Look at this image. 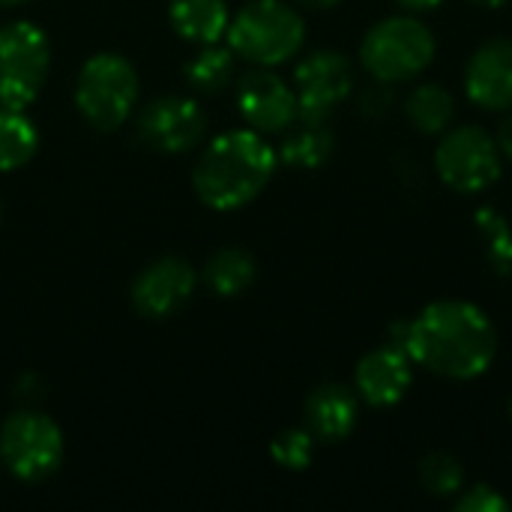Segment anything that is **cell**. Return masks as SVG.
I'll return each mask as SVG.
<instances>
[{
	"mask_svg": "<svg viewBox=\"0 0 512 512\" xmlns=\"http://www.w3.org/2000/svg\"><path fill=\"white\" fill-rule=\"evenodd\" d=\"M507 510H510V501H507L498 489H492V486H486V483L471 486V489H462V492H459V501H456V512H507Z\"/></svg>",
	"mask_w": 512,
	"mask_h": 512,
	"instance_id": "cell-25",
	"label": "cell"
},
{
	"mask_svg": "<svg viewBox=\"0 0 512 512\" xmlns=\"http://www.w3.org/2000/svg\"><path fill=\"white\" fill-rule=\"evenodd\" d=\"M48 39L30 21L0 27V108L24 111L42 90L48 72Z\"/></svg>",
	"mask_w": 512,
	"mask_h": 512,
	"instance_id": "cell-7",
	"label": "cell"
},
{
	"mask_svg": "<svg viewBox=\"0 0 512 512\" xmlns=\"http://www.w3.org/2000/svg\"><path fill=\"white\" fill-rule=\"evenodd\" d=\"M390 87H393V84H384V81H375V78H372V84L360 93V111H363L366 117H384V114L390 111V105H393Z\"/></svg>",
	"mask_w": 512,
	"mask_h": 512,
	"instance_id": "cell-26",
	"label": "cell"
},
{
	"mask_svg": "<svg viewBox=\"0 0 512 512\" xmlns=\"http://www.w3.org/2000/svg\"><path fill=\"white\" fill-rule=\"evenodd\" d=\"M357 393L342 384H321L306 399V429L315 435V441H345L357 426Z\"/></svg>",
	"mask_w": 512,
	"mask_h": 512,
	"instance_id": "cell-15",
	"label": "cell"
},
{
	"mask_svg": "<svg viewBox=\"0 0 512 512\" xmlns=\"http://www.w3.org/2000/svg\"><path fill=\"white\" fill-rule=\"evenodd\" d=\"M435 33L420 15H390L372 24L360 42V66L384 84H402L423 75L435 60Z\"/></svg>",
	"mask_w": 512,
	"mask_h": 512,
	"instance_id": "cell-3",
	"label": "cell"
},
{
	"mask_svg": "<svg viewBox=\"0 0 512 512\" xmlns=\"http://www.w3.org/2000/svg\"><path fill=\"white\" fill-rule=\"evenodd\" d=\"M414 384V360L402 345L384 342L354 369V393L372 408H393Z\"/></svg>",
	"mask_w": 512,
	"mask_h": 512,
	"instance_id": "cell-11",
	"label": "cell"
},
{
	"mask_svg": "<svg viewBox=\"0 0 512 512\" xmlns=\"http://www.w3.org/2000/svg\"><path fill=\"white\" fill-rule=\"evenodd\" d=\"M225 36L234 54L270 69L303 48L306 21L285 0H252L228 24Z\"/></svg>",
	"mask_w": 512,
	"mask_h": 512,
	"instance_id": "cell-4",
	"label": "cell"
},
{
	"mask_svg": "<svg viewBox=\"0 0 512 512\" xmlns=\"http://www.w3.org/2000/svg\"><path fill=\"white\" fill-rule=\"evenodd\" d=\"M204 129H207L204 111L183 96L153 99L138 120V135L144 138V144H150L159 153H183L195 147Z\"/></svg>",
	"mask_w": 512,
	"mask_h": 512,
	"instance_id": "cell-10",
	"label": "cell"
},
{
	"mask_svg": "<svg viewBox=\"0 0 512 512\" xmlns=\"http://www.w3.org/2000/svg\"><path fill=\"white\" fill-rule=\"evenodd\" d=\"M240 114L255 132H285L291 123H297V93L288 81H282L276 72L261 66L258 72H249L237 87Z\"/></svg>",
	"mask_w": 512,
	"mask_h": 512,
	"instance_id": "cell-12",
	"label": "cell"
},
{
	"mask_svg": "<svg viewBox=\"0 0 512 512\" xmlns=\"http://www.w3.org/2000/svg\"><path fill=\"white\" fill-rule=\"evenodd\" d=\"M0 456L21 480H45L63 462V435L45 414H15L0 429Z\"/></svg>",
	"mask_w": 512,
	"mask_h": 512,
	"instance_id": "cell-8",
	"label": "cell"
},
{
	"mask_svg": "<svg viewBox=\"0 0 512 512\" xmlns=\"http://www.w3.org/2000/svg\"><path fill=\"white\" fill-rule=\"evenodd\" d=\"M312 453H315V435L309 429H285L270 444V456L276 459V465H282L288 471L309 468Z\"/></svg>",
	"mask_w": 512,
	"mask_h": 512,
	"instance_id": "cell-24",
	"label": "cell"
},
{
	"mask_svg": "<svg viewBox=\"0 0 512 512\" xmlns=\"http://www.w3.org/2000/svg\"><path fill=\"white\" fill-rule=\"evenodd\" d=\"M405 117L420 135H441L456 117V99L447 87L435 81L417 84L405 99Z\"/></svg>",
	"mask_w": 512,
	"mask_h": 512,
	"instance_id": "cell-18",
	"label": "cell"
},
{
	"mask_svg": "<svg viewBox=\"0 0 512 512\" xmlns=\"http://www.w3.org/2000/svg\"><path fill=\"white\" fill-rule=\"evenodd\" d=\"M138 75L120 54H96L81 66L75 102L84 120L102 132L117 129L135 108Z\"/></svg>",
	"mask_w": 512,
	"mask_h": 512,
	"instance_id": "cell-6",
	"label": "cell"
},
{
	"mask_svg": "<svg viewBox=\"0 0 512 512\" xmlns=\"http://www.w3.org/2000/svg\"><path fill=\"white\" fill-rule=\"evenodd\" d=\"M195 288V273L180 258H162L138 273L132 285V306L147 318L174 315Z\"/></svg>",
	"mask_w": 512,
	"mask_h": 512,
	"instance_id": "cell-14",
	"label": "cell"
},
{
	"mask_svg": "<svg viewBox=\"0 0 512 512\" xmlns=\"http://www.w3.org/2000/svg\"><path fill=\"white\" fill-rule=\"evenodd\" d=\"M438 138L441 141L435 147V171L444 186L459 195H480L501 180L504 153L489 129L465 123L450 126Z\"/></svg>",
	"mask_w": 512,
	"mask_h": 512,
	"instance_id": "cell-5",
	"label": "cell"
},
{
	"mask_svg": "<svg viewBox=\"0 0 512 512\" xmlns=\"http://www.w3.org/2000/svg\"><path fill=\"white\" fill-rule=\"evenodd\" d=\"M204 279H207V285L216 294L234 297V294H240V291H246L252 285V279H255V261H252V255L246 249H237V246L222 249V252H216L207 261Z\"/></svg>",
	"mask_w": 512,
	"mask_h": 512,
	"instance_id": "cell-19",
	"label": "cell"
},
{
	"mask_svg": "<svg viewBox=\"0 0 512 512\" xmlns=\"http://www.w3.org/2000/svg\"><path fill=\"white\" fill-rule=\"evenodd\" d=\"M39 147L36 126L24 117V111L0 108V171H15L33 159Z\"/></svg>",
	"mask_w": 512,
	"mask_h": 512,
	"instance_id": "cell-20",
	"label": "cell"
},
{
	"mask_svg": "<svg viewBox=\"0 0 512 512\" xmlns=\"http://www.w3.org/2000/svg\"><path fill=\"white\" fill-rule=\"evenodd\" d=\"M396 6H402L405 12H414V15H420V12H432V9H438L441 6V0H393Z\"/></svg>",
	"mask_w": 512,
	"mask_h": 512,
	"instance_id": "cell-28",
	"label": "cell"
},
{
	"mask_svg": "<svg viewBox=\"0 0 512 512\" xmlns=\"http://www.w3.org/2000/svg\"><path fill=\"white\" fill-rule=\"evenodd\" d=\"M510 417H512V399H510Z\"/></svg>",
	"mask_w": 512,
	"mask_h": 512,
	"instance_id": "cell-31",
	"label": "cell"
},
{
	"mask_svg": "<svg viewBox=\"0 0 512 512\" xmlns=\"http://www.w3.org/2000/svg\"><path fill=\"white\" fill-rule=\"evenodd\" d=\"M465 93L468 99L495 114L512 108V39L483 42L465 66Z\"/></svg>",
	"mask_w": 512,
	"mask_h": 512,
	"instance_id": "cell-13",
	"label": "cell"
},
{
	"mask_svg": "<svg viewBox=\"0 0 512 512\" xmlns=\"http://www.w3.org/2000/svg\"><path fill=\"white\" fill-rule=\"evenodd\" d=\"M498 147H501V153H504V159H510L512 162V108L507 111V117H504V123L498 126Z\"/></svg>",
	"mask_w": 512,
	"mask_h": 512,
	"instance_id": "cell-27",
	"label": "cell"
},
{
	"mask_svg": "<svg viewBox=\"0 0 512 512\" xmlns=\"http://www.w3.org/2000/svg\"><path fill=\"white\" fill-rule=\"evenodd\" d=\"M171 24L174 30L201 45H213L225 36L231 18H228V3L225 0H171Z\"/></svg>",
	"mask_w": 512,
	"mask_h": 512,
	"instance_id": "cell-17",
	"label": "cell"
},
{
	"mask_svg": "<svg viewBox=\"0 0 512 512\" xmlns=\"http://www.w3.org/2000/svg\"><path fill=\"white\" fill-rule=\"evenodd\" d=\"M474 6H480V9H504L510 0H471Z\"/></svg>",
	"mask_w": 512,
	"mask_h": 512,
	"instance_id": "cell-29",
	"label": "cell"
},
{
	"mask_svg": "<svg viewBox=\"0 0 512 512\" xmlns=\"http://www.w3.org/2000/svg\"><path fill=\"white\" fill-rule=\"evenodd\" d=\"M336 150V138L327 126V120H297L285 129L279 162L291 168H321Z\"/></svg>",
	"mask_w": 512,
	"mask_h": 512,
	"instance_id": "cell-16",
	"label": "cell"
},
{
	"mask_svg": "<svg viewBox=\"0 0 512 512\" xmlns=\"http://www.w3.org/2000/svg\"><path fill=\"white\" fill-rule=\"evenodd\" d=\"M420 483L435 498H453L465 489V468L453 453L435 450L420 462Z\"/></svg>",
	"mask_w": 512,
	"mask_h": 512,
	"instance_id": "cell-22",
	"label": "cell"
},
{
	"mask_svg": "<svg viewBox=\"0 0 512 512\" xmlns=\"http://www.w3.org/2000/svg\"><path fill=\"white\" fill-rule=\"evenodd\" d=\"M297 3H303V6H309V9H330V6H336L339 0H297Z\"/></svg>",
	"mask_w": 512,
	"mask_h": 512,
	"instance_id": "cell-30",
	"label": "cell"
},
{
	"mask_svg": "<svg viewBox=\"0 0 512 512\" xmlns=\"http://www.w3.org/2000/svg\"><path fill=\"white\" fill-rule=\"evenodd\" d=\"M183 72H186V81L195 90L216 93V90H222L234 78V51L231 48H219L216 42L213 45H204V51L195 54L186 63Z\"/></svg>",
	"mask_w": 512,
	"mask_h": 512,
	"instance_id": "cell-21",
	"label": "cell"
},
{
	"mask_svg": "<svg viewBox=\"0 0 512 512\" xmlns=\"http://www.w3.org/2000/svg\"><path fill=\"white\" fill-rule=\"evenodd\" d=\"M354 66L342 51L324 48L300 60L294 69L297 120H330V114L351 96Z\"/></svg>",
	"mask_w": 512,
	"mask_h": 512,
	"instance_id": "cell-9",
	"label": "cell"
},
{
	"mask_svg": "<svg viewBox=\"0 0 512 512\" xmlns=\"http://www.w3.org/2000/svg\"><path fill=\"white\" fill-rule=\"evenodd\" d=\"M279 165L276 150L255 129H234L219 135L198 159L192 186L213 210H237L249 204L273 177Z\"/></svg>",
	"mask_w": 512,
	"mask_h": 512,
	"instance_id": "cell-2",
	"label": "cell"
},
{
	"mask_svg": "<svg viewBox=\"0 0 512 512\" xmlns=\"http://www.w3.org/2000/svg\"><path fill=\"white\" fill-rule=\"evenodd\" d=\"M402 348L417 366L447 381H474L486 375L498 354L492 318L468 300H435L408 321Z\"/></svg>",
	"mask_w": 512,
	"mask_h": 512,
	"instance_id": "cell-1",
	"label": "cell"
},
{
	"mask_svg": "<svg viewBox=\"0 0 512 512\" xmlns=\"http://www.w3.org/2000/svg\"><path fill=\"white\" fill-rule=\"evenodd\" d=\"M477 225L486 237V246H489V258L495 264V270L501 276H507L512 270V231L507 225V219L492 210V207H483L477 210Z\"/></svg>",
	"mask_w": 512,
	"mask_h": 512,
	"instance_id": "cell-23",
	"label": "cell"
}]
</instances>
